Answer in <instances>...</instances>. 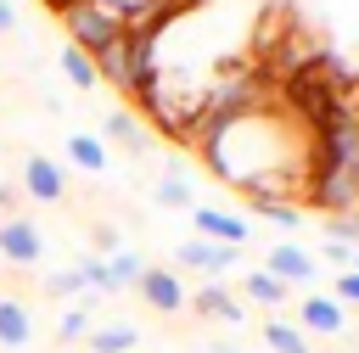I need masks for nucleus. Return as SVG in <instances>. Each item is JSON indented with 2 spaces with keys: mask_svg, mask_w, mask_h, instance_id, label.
<instances>
[{
  "mask_svg": "<svg viewBox=\"0 0 359 353\" xmlns=\"http://www.w3.org/2000/svg\"><path fill=\"white\" fill-rule=\"evenodd\" d=\"M62 28H67V45L101 56V50L129 28V17H123L118 6H107V0H73V6L62 11Z\"/></svg>",
  "mask_w": 359,
  "mask_h": 353,
  "instance_id": "nucleus-1",
  "label": "nucleus"
},
{
  "mask_svg": "<svg viewBox=\"0 0 359 353\" xmlns=\"http://www.w3.org/2000/svg\"><path fill=\"white\" fill-rule=\"evenodd\" d=\"M174 263L191 269V275H230V269L241 263V247H219V241H208V235H191V241L174 247Z\"/></svg>",
  "mask_w": 359,
  "mask_h": 353,
  "instance_id": "nucleus-2",
  "label": "nucleus"
},
{
  "mask_svg": "<svg viewBox=\"0 0 359 353\" xmlns=\"http://www.w3.org/2000/svg\"><path fill=\"white\" fill-rule=\"evenodd\" d=\"M39 252H45V235H39V224L34 219H0V263H39Z\"/></svg>",
  "mask_w": 359,
  "mask_h": 353,
  "instance_id": "nucleus-3",
  "label": "nucleus"
},
{
  "mask_svg": "<svg viewBox=\"0 0 359 353\" xmlns=\"http://www.w3.org/2000/svg\"><path fill=\"white\" fill-rule=\"evenodd\" d=\"M22 191H28L34 202H62V196H67L62 162H50L45 151H28V157H22Z\"/></svg>",
  "mask_w": 359,
  "mask_h": 353,
  "instance_id": "nucleus-4",
  "label": "nucleus"
},
{
  "mask_svg": "<svg viewBox=\"0 0 359 353\" xmlns=\"http://www.w3.org/2000/svg\"><path fill=\"white\" fill-rule=\"evenodd\" d=\"M264 269H269L275 280H286V286H309V280L320 275V263H314V252H303L297 241H275V247L264 252Z\"/></svg>",
  "mask_w": 359,
  "mask_h": 353,
  "instance_id": "nucleus-5",
  "label": "nucleus"
},
{
  "mask_svg": "<svg viewBox=\"0 0 359 353\" xmlns=\"http://www.w3.org/2000/svg\"><path fill=\"white\" fill-rule=\"evenodd\" d=\"M135 291H140L146 308H157V314H180V308L191 303V297H185V280H180L174 269H140Z\"/></svg>",
  "mask_w": 359,
  "mask_h": 353,
  "instance_id": "nucleus-6",
  "label": "nucleus"
},
{
  "mask_svg": "<svg viewBox=\"0 0 359 353\" xmlns=\"http://www.w3.org/2000/svg\"><path fill=\"white\" fill-rule=\"evenodd\" d=\"M191 219H196V235H208V241H219V247H241V241H252V230H247V219L241 213H224V207H191Z\"/></svg>",
  "mask_w": 359,
  "mask_h": 353,
  "instance_id": "nucleus-7",
  "label": "nucleus"
},
{
  "mask_svg": "<svg viewBox=\"0 0 359 353\" xmlns=\"http://www.w3.org/2000/svg\"><path fill=\"white\" fill-rule=\"evenodd\" d=\"M191 308H196V319H219V325H241V319H247L241 297H236L224 280H208V286H196Z\"/></svg>",
  "mask_w": 359,
  "mask_h": 353,
  "instance_id": "nucleus-8",
  "label": "nucleus"
},
{
  "mask_svg": "<svg viewBox=\"0 0 359 353\" xmlns=\"http://www.w3.org/2000/svg\"><path fill=\"white\" fill-rule=\"evenodd\" d=\"M297 325L314 331V336H342V331H348V308H342L337 297H320V291H314V297L297 303Z\"/></svg>",
  "mask_w": 359,
  "mask_h": 353,
  "instance_id": "nucleus-9",
  "label": "nucleus"
},
{
  "mask_svg": "<svg viewBox=\"0 0 359 353\" xmlns=\"http://www.w3.org/2000/svg\"><path fill=\"white\" fill-rule=\"evenodd\" d=\"M34 342V314H28V303H17V297H0V347H28Z\"/></svg>",
  "mask_w": 359,
  "mask_h": 353,
  "instance_id": "nucleus-10",
  "label": "nucleus"
},
{
  "mask_svg": "<svg viewBox=\"0 0 359 353\" xmlns=\"http://www.w3.org/2000/svg\"><path fill=\"white\" fill-rule=\"evenodd\" d=\"M90 353H129L135 342H140V331L129 325V319H112V325H90Z\"/></svg>",
  "mask_w": 359,
  "mask_h": 353,
  "instance_id": "nucleus-11",
  "label": "nucleus"
},
{
  "mask_svg": "<svg viewBox=\"0 0 359 353\" xmlns=\"http://www.w3.org/2000/svg\"><path fill=\"white\" fill-rule=\"evenodd\" d=\"M140 269H146V258L140 252H112L107 258V297H118V291H135V280H140Z\"/></svg>",
  "mask_w": 359,
  "mask_h": 353,
  "instance_id": "nucleus-12",
  "label": "nucleus"
},
{
  "mask_svg": "<svg viewBox=\"0 0 359 353\" xmlns=\"http://www.w3.org/2000/svg\"><path fill=\"white\" fill-rule=\"evenodd\" d=\"M241 291H247V303H264V308H280V303L292 297V286H286V280H275L269 269H247Z\"/></svg>",
  "mask_w": 359,
  "mask_h": 353,
  "instance_id": "nucleus-13",
  "label": "nucleus"
},
{
  "mask_svg": "<svg viewBox=\"0 0 359 353\" xmlns=\"http://www.w3.org/2000/svg\"><path fill=\"white\" fill-rule=\"evenodd\" d=\"M62 78H67L73 90H95V84H101L95 56H90V50H79V45H62Z\"/></svg>",
  "mask_w": 359,
  "mask_h": 353,
  "instance_id": "nucleus-14",
  "label": "nucleus"
},
{
  "mask_svg": "<svg viewBox=\"0 0 359 353\" xmlns=\"http://www.w3.org/2000/svg\"><path fill=\"white\" fill-rule=\"evenodd\" d=\"M67 157H73L84 174H107V162H112L101 134H67Z\"/></svg>",
  "mask_w": 359,
  "mask_h": 353,
  "instance_id": "nucleus-15",
  "label": "nucleus"
},
{
  "mask_svg": "<svg viewBox=\"0 0 359 353\" xmlns=\"http://www.w3.org/2000/svg\"><path fill=\"white\" fill-rule=\"evenodd\" d=\"M258 331H264V347H269V353H309V336H303V325H292V319H264Z\"/></svg>",
  "mask_w": 359,
  "mask_h": 353,
  "instance_id": "nucleus-16",
  "label": "nucleus"
},
{
  "mask_svg": "<svg viewBox=\"0 0 359 353\" xmlns=\"http://www.w3.org/2000/svg\"><path fill=\"white\" fill-rule=\"evenodd\" d=\"M101 140H118V146H129V151H146V134H140V123H135L129 112H107V118H101Z\"/></svg>",
  "mask_w": 359,
  "mask_h": 353,
  "instance_id": "nucleus-17",
  "label": "nucleus"
},
{
  "mask_svg": "<svg viewBox=\"0 0 359 353\" xmlns=\"http://www.w3.org/2000/svg\"><path fill=\"white\" fill-rule=\"evenodd\" d=\"M90 314H95V308L73 303V308L62 314V325H56V342H62V347H67V342H84V336H90Z\"/></svg>",
  "mask_w": 359,
  "mask_h": 353,
  "instance_id": "nucleus-18",
  "label": "nucleus"
},
{
  "mask_svg": "<svg viewBox=\"0 0 359 353\" xmlns=\"http://www.w3.org/2000/svg\"><path fill=\"white\" fill-rule=\"evenodd\" d=\"M157 202H163V207H196V196H191V185H185L180 168H174L168 179H157Z\"/></svg>",
  "mask_w": 359,
  "mask_h": 353,
  "instance_id": "nucleus-19",
  "label": "nucleus"
},
{
  "mask_svg": "<svg viewBox=\"0 0 359 353\" xmlns=\"http://www.w3.org/2000/svg\"><path fill=\"white\" fill-rule=\"evenodd\" d=\"M39 286H45L50 297H84V291H90V286H84V275H79L73 263H67V269H56V275H45Z\"/></svg>",
  "mask_w": 359,
  "mask_h": 353,
  "instance_id": "nucleus-20",
  "label": "nucleus"
},
{
  "mask_svg": "<svg viewBox=\"0 0 359 353\" xmlns=\"http://www.w3.org/2000/svg\"><path fill=\"white\" fill-rule=\"evenodd\" d=\"M252 207H258L269 224H280V230H297V224H303V207H297V202H252Z\"/></svg>",
  "mask_w": 359,
  "mask_h": 353,
  "instance_id": "nucleus-21",
  "label": "nucleus"
},
{
  "mask_svg": "<svg viewBox=\"0 0 359 353\" xmlns=\"http://www.w3.org/2000/svg\"><path fill=\"white\" fill-rule=\"evenodd\" d=\"M325 241L359 247V213H331V219H325Z\"/></svg>",
  "mask_w": 359,
  "mask_h": 353,
  "instance_id": "nucleus-22",
  "label": "nucleus"
},
{
  "mask_svg": "<svg viewBox=\"0 0 359 353\" xmlns=\"http://www.w3.org/2000/svg\"><path fill=\"white\" fill-rule=\"evenodd\" d=\"M337 303H342V308L359 303V269H342V275H337Z\"/></svg>",
  "mask_w": 359,
  "mask_h": 353,
  "instance_id": "nucleus-23",
  "label": "nucleus"
},
{
  "mask_svg": "<svg viewBox=\"0 0 359 353\" xmlns=\"http://www.w3.org/2000/svg\"><path fill=\"white\" fill-rule=\"evenodd\" d=\"M320 252H325V263H337V275H342V269H353V247H342V241H325Z\"/></svg>",
  "mask_w": 359,
  "mask_h": 353,
  "instance_id": "nucleus-24",
  "label": "nucleus"
},
{
  "mask_svg": "<svg viewBox=\"0 0 359 353\" xmlns=\"http://www.w3.org/2000/svg\"><path fill=\"white\" fill-rule=\"evenodd\" d=\"M17 28V11H11V0H0V34H11Z\"/></svg>",
  "mask_w": 359,
  "mask_h": 353,
  "instance_id": "nucleus-25",
  "label": "nucleus"
},
{
  "mask_svg": "<svg viewBox=\"0 0 359 353\" xmlns=\"http://www.w3.org/2000/svg\"><path fill=\"white\" fill-rule=\"evenodd\" d=\"M208 353H241L236 342H208Z\"/></svg>",
  "mask_w": 359,
  "mask_h": 353,
  "instance_id": "nucleus-26",
  "label": "nucleus"
},
{
  "mask_svg": "<svg viewBox=\"0 0 359 353\" xmlns=\"http://www.w3.org/2000/svg\"><path fill=\"white\" fill-rule=\"evenodd\" d=\"M11 202H17V196H11L6 185H0V213H6V219H11Z\"/></svg>",
  "mask_w": 359,
  "mask_h": 353,
  "instance_id": "nucleus-27",
  "label": "nucleus"
},
{
  "mask_svg": "<svg viewBox=\"0 0 359 353\" xmlns=\"http://www.w3.org/2000/svg\"><path fill=\"white\" fill-rule=\"evenodd\" d=\"M353 269H359V247H353Z\"/></svg>",
  "mask_w": 359,
  "mask_h": 353,
  "instance_id": "nucleus-28",
  "label": "nucleus"
}]
</instances>
